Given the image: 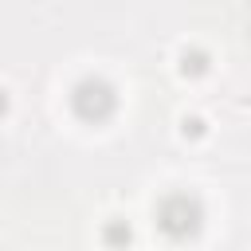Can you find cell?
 <instances>
[{"mask_svg":"<svg viewBox=\"0 0 251 251\" xmlns=\"http://www.w3.org/2000/svg\"><path fill=\"white\" fill-rule=\"evenodd\" d=\"M204 224V208L196 196L188 192H169L161 204H157V227L169 235V239H188L196 235Z\"/></svg>","mask_w":251,"mask_h":251,"instance_id":"cell-2","label":"cell"},{"mask_svg":"<svg viewBox=\"0 0 251 251\" xmlns=\"http://www.w3.org/2000/svg\"><path fill=\"white\" fill-rule=\"evenodd\" d=\"M71 110H75V118H82V122H90V126H102V122H110L114 110H118V90H114L106 78L86 75V78H78V82L71 86Z\"/></svg>","mask_w":251,"mask_h":251,"instance_id":"cell-1","label":"cell"}]
</instances>
